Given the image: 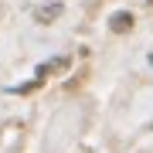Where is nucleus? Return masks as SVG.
I'll return each instance as SVG.
<instances>
[{
    "label": "nucleus",
    "mask_w": 153,
    "mask_h": 153,
    "mask_svg": "<svg viewBox=\"0 0 153 153\" xmlns=\"http://www.w3.org/2000/svg\"><path fill=\"white\" fill-rule=\"evenodd\" d=\"M129 24H133V17H129V14L112 17V31H129Z\"/></svg>",
    "instance_id": "obj_1"
},
{
    "label": "nucleus",
    "mask_w": 153,
    "mask_h": 153,
    "mask_svg": "<svg viewBox=\"0 0 153 153\" xmlns=\"http://www.w3.org/2000/svg\"><path fill=\"white\" fill-rule=\"evenodd\" d=\"M55 14H58V4H51L48 10H41V14H38V21H51V17H55Z\"/></svg>",
    "instance_id": "obj_2"
},
{
    "label": "nucleus",
    "mask_w": 153,
    "mask_h": 153,
    "mask_svg": "<svg viewBox=\"0 0 153 153\" xmlns=\"http://www.w3.org/2000/svg\"><path fill=\"white\" fill-rule=\"evenodd\" d=\"M150 4H153V0H150Z\"/></svg>",
    "instance_id": "obj_3"
}]
</instances>
